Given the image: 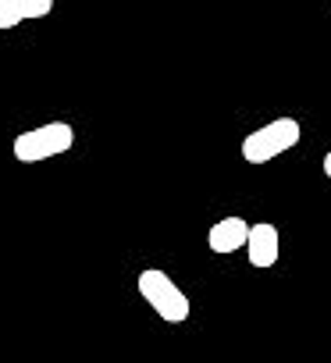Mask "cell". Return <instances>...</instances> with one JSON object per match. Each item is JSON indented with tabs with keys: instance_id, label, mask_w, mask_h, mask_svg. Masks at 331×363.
I'll return each instance as SVG.
<instances>
[{
	"instance_id": "obj_1",
	"label": "cell",
	"mask_w": 331,
	"mask_h": 363,
	"mask_svg": "<svg viewBox=\"0 0 331 363\" xmlns=\"http://www.w3.org/2000/svg\"><path fill=\"white\" fill-rule=\"evenodd\" d=\"M303 128L296 118H274L271 125H260L257 132H249L242 139V160L246 164H271L274 157L288 153L299 143Z\"/></svg>"
},
{
	"instance_id": "obj_2",
	"label": "cell",
	"mask_w": 331,
	"mask_h": 363,
	"mask_svg": "<svg viewBox=\"0 0 331 363\" xmlns=\"http://www.w3.org/2000/svg\"><path fill=\"white\" fill-rule=\"evenodd\" d=\"M72 143H75V128L68 121H50V125H40V128H29V132L15 135L11 150H15V160L40 164V160L68 153Z\"/></svg>"
},
{
	"instance_id": "obj_3",
	"label": "cell",
	"mask_w": 331,
	"mask_h": 363,
	"mask_svg": "<svg viewBox=\"0 0 331 363\" xmlns=\"http://www.w3.org/2000/svg\"><path fill=\"white\" fill-rule=\"evenodd\" d=\"M139 296L153 306V313L160 317V320H168V324H182L186 317H189V310H193V303H189V296L164 274V271H157V267H146L142 274H139Z\"/></svg>"
},
{
	"instance_id": "obj_4",
	"label": "cell",
	"mask_w": 331,
	"mask_h": 363,
	"mask_svg": "<svg viewBox=\"0 0 331 363\" xmlns=\"http://www.w3.org/2000/svg\"><path fill=\"white\" fill-rule=\"evenodd\" d=\"M246 253H249V264L257 271L264 267H274L278 257H281V235L274 225L260 221V225H249V235H246Z\"/></svg>"
},
{
	"instance_id": "obj_5",
	"label": "cell",
	"mask_w": 331,
	"mask_h": 363,
	"mask_svg": "<svg viewBox=\"0 0 331 363\" xmlns=\"http://www.w3.org/2000/svg\"><path fill=\"white\" fill-rule=\"evenodd\" d=\"M246 235H249V225L242 218H221L218 225H211L207 232V246L214 253H235L246 246Z\"/></svg>"
},
{
	"instance_id": "obj_6",
	"label": "cell",
	"mask_w": 331,
	"mask_h": 363,
	"mask_svg": "<svg viewBox=\"0 0 331 363\" xmlns=\"http://www.w3.org/2000/svg\"><path fill=\"white\" fill-rule=\"evenodd\" d=\"M54 11V0H0V29H15L33 18H47Z\"/></svg>"
},
{
	"instance_id": "obj_7",
	"label": "cell",
	"mask_w": 331,
	"mask_h": 363,
	"mask_svg": "<svg viewBox=\"0 0 331 363\" xmlns=\"http://www.w3.org/2000/svg\"><path fill=\"white\" fill-rule=\"evenodd\" d=\"M320 167H324V174H327V178H331V150H327V153H324V164H320Z\"/></svg>"
}]
</instances>
